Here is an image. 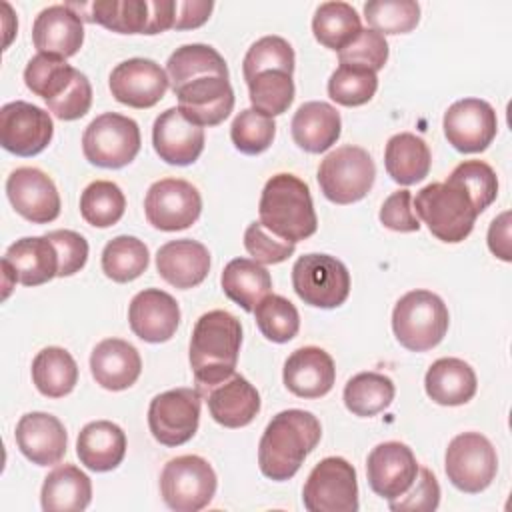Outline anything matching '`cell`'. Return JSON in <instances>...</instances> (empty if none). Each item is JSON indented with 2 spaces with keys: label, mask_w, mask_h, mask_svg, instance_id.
<instances>
[{
  "label": "cell",
  "mask_w": 512,
  "mask_h": 512,
  "mask_svg": "<svg viewBox=\"0 0 512 512\" xmlns=\"http://www.w3.org/2000/svg\"><path fill=\"white\" fill-rule=\"evenodd\" d=\"M320 438L322 426L312 412L300 408L278 412L264 428L258 444L260 472L276 482L290 480Z\"/></svg>",
  "instance_id": "1"
},
{
  "label": "cell",
  "mask_w": 512,
  "mask_h": 512,
  "mask_svg": "<svg viewBox=\"0 0 512 512\" xmlns=\"http://www.w3.org/2000/svg\"><path fill=\"white\" fill-rule=\"evenodd\" d=\"M240 344L242 326L234 314L210 310L196 320L190 338V368L200 394L234 374Z\"/></svg>",
  "instance_id": "2"
},
{
  "label": "cell",
  "mask_w": 512,
  "mask_h": 512,
  "mask_svg": "<svg viewBox=\"0 0 512 512\" xmlns=\"http://www.w3.org/2000/svg\"><path fill=\"white\" fill-rule=\"evenodd\" d=\"M258 214L266 230L294 244L310 238L318 228L308 184L288 172L274 174L264 184Z\"/></svg>",
  "instance_id": "3"
},
{
  "label": "cell",
  "mask_w": 512,
  "mask_h": 512,
  "mask_svg": "<svg viewBox=\"0 0 512 512\" xmlns=\"http://www.w3.org/2000/svg\"><path fill=\"white\" fill-rule=\"evenodd\" d=\"M412 206L428 230L448 244L468 238L478 218V210L468 192L450 178L418 190L412 198Z\"/></svg>",
  "instance_id": "4"
},
{
  "label": "cell",
  "mask_w": 512,
  "mask_h": 512,
  "mask_svg": "<svg viewBox=\"0 0 512 512\" xmlns=\"http://www.w3.org/2000/svg\"><path fill=\"white\" fill-rule=\"evenodd\" d=\"M450 314L444 300L430 290H410L394 306L392 330L396 340L412 352H426L442 342Z\"/></svg>",
  "instance_id": "5"
},
{
  "label": "cell",
  "mask_w": 512,
  "mask_h": 512,
  "mask_svg": "<svg viewBox=\"0 0 512 512\" xmlns=\"http://www.w3.org/2000/svg\"><path fill=\"white\" fill-rule=\"evenodd\" d=\"M376 178L372 156L360 146H340L332 150L318 166V184L322 194L334 204H352L362 200Z\"/></svg>",
  "instance_id": "6"
},
{
  "label": "cell",
  "mask_w": 512,
  "mask_h": 512,
  "mask_svg": "<svg viewBox=\"0 0 512 512\" xmlns=\"http://www.w3.org/2000/svg\"><path fill=\"white\" fill-rule=\"evenodd\" d=\"M216 484L214 468L196 454L168 460L160 474L162 500L176 512H198L206 508L216 494Z\"/></svg>",
  "instance_id": "7"
},
{
  "label": "cell",
  "mask_w": 512,
  "mask_h": 512,
  "mask_svg": "<svg viewBox=\"0 0 512 512\" xmlns=\"http://www.w3.org/2000/svg\"><path fill=\"white\" fill-rule=\"evenodd\" d=\"M140 142L136 120L118 112H104L86 126L82 134V152L90 164L116 170L138 156Z\"/></svg>",
  "instance_id": "8"
},
{
  "label": "cell",
  "mask_w": 512,
  "mask_h": 512,
  "mask_svg": "<svg viewBox=\"0 0 512 512\" xmlns=\"http://www.w3.org/2000/svg\"><path fill=\"white\" fill-rule=\"evenodd\" d=\"M292 288L314 308H338L350 294V272L330 254H304L292 266Z\"/></svg>",
  "instance_id": "9"
},
{
  "label": "cell",
  "mask_w": 512,
  "mask_h": 512,
  "mask_svg": "<svg viewBox=\"0 0 512 512\" xmlns=\"http://www.w3.org/2000/svg\"><path fill=\"white\" fill-rule=\"evenodd\" d=\"M302 502L308 512H356V468L342 456L320 460L306 478Z\"/></svg>",
  "instance_id": "10"
},
{
  "label": "cell",
  "mask_w": 512,
  "mask_h": 512,
  "mask_svg": "<svg viewBox=\"0 0 512 512\" xmlns=\"http://www.w3.org/2000/svg\"><path fill=\"white\" fill-rule=\"evenodd\" d=\"M444 468L448 480L466 494L486 490L496 472L498 456L492 442L480 432H462L446 448Z\"/></svg>",
  "instance_id": "11"
},
{
  "label": "cell",
  "mask_w": 512,
  "mask_h": 512,
  "mask_svg": "<svg viewBox=\"0 0 512 512\" xmlns=\"http://www.w3.org/2000/svg\"><path fill=\"white\" fill-rule=\"evenodd\" d=\"M202 394L198 388H174L152 398L148 406V428L156 442L182 446L198 430Z\"/></svg>",
  "instance_id": "12"
},
{
  "label": "cell",
  "mask_w": 512,
  "mask_h": 512,
  "mask_svg": "<svg viewBox=\"0 0 512 512\" xmlns=\"http://www.w3.org/2000/svg\"><path fill=\"white\" fill-rule=\"evenodd\" d=\"M202 212V196L188 180L162 178L154 182L144 198L146 220L164 232L190 228Z\"/></svg>",
  "instance_id": "13"
},
{
  "label": "cell",
  "mask_w": 512,
  "mask_h": 512,
  "mask_svg": "<svg viewBox=\"0 0 512 512\" xmlns=\"http://www.w3.org/2000/svg\"><path fill=\"white\" fill-rule=\"evenodd\" d=\"M54 124L50 114L24 100L0 108V144L16 156H36L52 140Z\"/></svg>",
  "instance_id": "14"
},
{
  "label": "cell",
  "mask_w": 512,
  "mask_h": 512,
  "mask_svg": "<svg viewBox=\"0 0 512 512\" xmlns=\"http://www.w3.org/2000/svg\"><path fill=\"white\" fill-rule=\"evenodd\" d=\"M444 136L458 152L474 154L486 150L496 132L498 118L494 108L480 98H462L444 112Z\"/></svg>",
  "instance_id": "15"
},
{
  "label": "cell",
  "mask_w": 512,
  "mask_h": 512,
  "mask_svg": "<svg viewBox=\"0 0 512 512\" xmlns=\"http://www.w3.org/2000/svg\"><path fill=\"white\" fill-rule=\"evenodd\" d=\"M6 196L12 208L34 224H48L60 214V194L52 178L40 168L22 166L10 172Z\"/></svg>",
  "instance_id": "16"
},
{
  "label": "cell",
  "mask_w": 512,
  "mask_h": 512,
  "mask_svg": "<svg viewBox=\"0 0 512 512\" xmlns=\"http://www.w3.org/2000/svg\"><path fill=\"white\" fill-rule=\"evenodd\" d=\"M170 86L166 70L150 58H130L120 62L110 74L112 96L130 108L156 106Z\"/></svg>",
  "instance_id": "17"
},
{
  "label": "cell",
  "mask_w": 512,
  "mask_h": 512,
  "mask_svg": "<svg viewBox=\"0 0 512 512\" xmlns=\"http://www.w3.org/2000/svg\"><path fill=\"white\" fill-rule=\"evenodd\" d=\"M418 474L414 452L404 442H382L372 448L366 460V476L374 494L384 500L402 496Z\"/></svg>",
  "instance_id": "18"
},
{
  "label": "cell",
  "mask_w": 512,
  "mask_h": 512,
  "mask_svg": "<svg viewBox=\"0 0 512 512\" xmlns=\"http://www.w3.org/2000/svg\"><path fill=\"white\" fill-rule=\"evenodd\" d=\"M152 144L166 164L188 166L204 150V128L190 122L180 108H168L154 120Z\"/></svg>",
  "instance_id": "19"
},
{
  "label": "cell",
  "mask_w": 512,
  "mask_h": 512,
  "mask_svg": "<svg viewBox=\"0 0 512 512\" xmlns=\"http://www.w3.org/2000/svg\"><path fill=\"white\" fill-rule=\"evenodd\" d=\"M128 322L132 332L150 344L170 340L180 324V306L168 292L146 288L138 292L128 306Z\"/></svg>",
  "instance_id": "20"
},
{
  "label": "cell",
  "mask_w": 512,
  "mask_h": 512,
  "mask_svg": "<svg viewBox=\"0 0 512 512\" xmlns=\"http://www.w3.org/2000/svg\"><path fill=\"white\" fill-rule=\"evenodd\" d=\"M182 114L198 126H216L224 122L234 108V90L224 76H204L188 82L174 92Z\"/></svg>",
  "instance_id": "21"
},
{
  "label": "cell",
  "mask_w": 512,
  "mask_h": 512,
  "mask_svg": "<svg viewBox=\"0 0 512 512\" xmlns=\"http://www.w3.org/2000/svg\"><path fill=\"white\" fill-rule=\"evenodd\" d=\"M16 444L36 466L58 464L68 446L64 424L48 412H28L16 424Z\"/></svg>",
  "instance_id": "22"
},
{
  "label": "cell",
  "mask_w": 512,
  "mask_h": 512,
  "mask_svg": "<svg viewBox=\"0 0 512 512\" xmlns=\"http://www.w3.org/2000/svg\"><path fill=\"white\" fill-rule=\"evenodd\" d=\"M284 386L298 398L326 396L336 380L332 356L318 346H302L284 362Z\"/></svg>",
  "instance_id": "23"
},
{
  "label": "cell",
  "mask_w": 512,
  "mask_h": 512,
  "mask_svg": "<svg viewBox=\"0 0 512 512\" xmlns=\"http://www.w3.org/2000/svg\"><path fill=\"white\" fill-rule=\"evenodd\" d=\"M32 42L40 54L74 56L84 42V20L66 4L44 8L32 24Z\"/></svg>",
  "instance_id": "24"
},
{
  "label": "cell",
  "mask_w": 512,
  "mask_h": 512,
  "mask_svg": "<svg viewBox=\"0 0 512 512\" xmlns=\"http://www.w3.org/2000/svg\"><path fill=\"white\" fill-rule=\"evenodd\" d=\"M158 274L174 288L188 290L202 284L210 272L208 248L192 238L170 240L156 252Z\"/></svg>",
  "instance_id": "25"
},
{
  "label": "cell",
  "mask_w": 512,
  "mask_h": 512,
  "mask_svg": "<svg viewBox=\"0 0 512 512\" xmlns=\"http://www.w3.org/2000/svg\"><path fill=\"white\" fill-rule=\"evenodd\" d=\"M90 372L96 384L120 392L140 378L142 358L130 342L122 338H106L98 342L90 354Z\"/></svg>",
  "instance_id": "26"
},
{
  "label": "cell",
  "mask_w": 512,
  "mask_h": 512,
  "mask_svg": "<svg viewBox=\"0 0 512 512\" xmlns=\"http://www.w3.org/2000/svg\"><path fill=\"white\" fill-rule=\"evenodd\" d=\"M210 416L226 428L248 426L260 412L258 390L240 374H232L228 380L212 386L206 392Z\"/></svg>",
  "instance_id": "27"
},
{
  "label": "cell",
  "mask_w": 512,
  "mask_h": 512,
  "mask_svg": "<svg viewBox=\"0 0 512 512\" xmlns=\"http://www.w3.org/2000/svg\"><path fill=\"white\" fill-rule=\"evenodd\" d=\"M82 20L100 24L118 34H148L150 32V0H94L66 2Z\"/></svg>",
  "instance_id": "28"
},
{
  "label": "cell",
  "mask_w": 512,
  "mask_h": 512,
  "mask_svg": "<svg viewBox=\"0 0 512 512\" xmlns=\"http://www.w3.org/2000/svg\"><path fill=\"white\" fill-rule=\"evenodd\" d=\"M2 262L24 286H40L58 276V254L46 234L16 240L8 246Z\"/></svg>",
  "instance_id": "29"
},
{
  "label": "cell",
  "mask_w": 512,
  "mask_h": 512,
  "mask_svg": "<svg viewBox=\"0 0 512 512\" xmlns=\"http://www.w3.org/2000/svg\"><path fill=\"white\" fill-rule=\"evenodd\" d=\"M76 454L88 470L110 472L124 460L126 434L110 420L88 422L78 434Z\"/></svg>",
  "instance_id": "30"
},
{
  "label": "cell",
  "mask_w": 512,
  "mask_h": 512,
  "mask_svg": "<svg viewBox=\"0 0 512 512\" xmlns=\"http://www.w3.org/2000/svg\"><path fill=\"white\" fill-rule=\"evenodd\" d=\"M290 128L294 142L302 150L310 154H320L326 152L340 138L342 120L332 104L312 100L304 102L296 110Z\"/></svg>",
  "instance_id": "31"
},
{
  "label": "cell",
  "mask_w": 512,
  "mask_h": 512,
  "mask_svg": "<svg viewBox=\"0 0 512 512\" xmlns=\"http://www.w3.org/2000/svg\"><path fill=\"white\" fill-rule=\"evenodd\" d=\"M430 400L440 406H462L476 394L478 380L472 366L460 358H438L424 376Z\"/></svg>",
  "instance_id": "32"
},
{
  "label": "cell",
  "mask_w": 512,
  "mask_h": 512,
  "mask_svg": "<svg viewBox=\"0 0 512 512\" xmlns=\"http://www.w3.org/2000/svg\"><path fill=\"white\" fill-rule=\"evenodd\" d=\"M92 500L90 478L74 464L56 466L42 484L40 502L46 512H82Z\"/></svg>",
  "instance_id": "33"
},
{
  "label": "cell",
  "mask_w": 512,
  "mask_h": 512,
  "mask_svg": "<svg viewBox=\"0 0 512 512\" xmlns=\"http://www.w3.org/2000/svg\"><path fill=\"white\" fill-rule=\"evenodd\" d=\"M430 164V148L420 136L412 132H400L388 140L384 150V166L394 182L402 186L416 184L428 176Z\"/></svg>",
  "instance_id": "34"
},
{
  "label": "cell",
  "mask_w": 512,
  "mask_h": 512,
  "mask_svg": "<svg viewBox=\"0 0 512 512\" xmlns=\"http://www.w3.org/2000/svg\"><path fill=\"white\" fill-rule=\"evenodd\" d=\"M220 284L232 302L242 306L246 312H254L256 304L270 294L272 278L270 272L256 260L234 258L224 266Z\"/></svg>",
  "instance_id": "35"
},
{
  "label": "cell",
  "mask_w": 512,
  "mask_h": 512,
  "mask_svg": "<svg viewBox=\"0 0 512 512\" xmlns=\"http://www.w3.org/2000/svg\"><path fill=\"white\" fill-rule=\"evenodd\" d=\"M166 74L172 90L176 92L188 82L204 76L228 78V66L216 48L208 44H184L170 54Z\"/></svg>",
  "instance_id": "36"
},
{
  "label": "cell",
  "mask_w": 512,
  "mask_h": 512,
  "mask_svg": "<svg viewBox=\"0 0 512 512\" xmlns=\"http://www.w3.org/2000/svg\"><path fill=\"white\" fill-rule=\"evenodd\" d=\"M32 382L46 398H64L78 382V364L60 346L42 348L32 360Z\"/></svg>",
  "instance_id": "37"
},
{
  "label": "cell",
  "mask_w": 512,
  "mask_h": 512,
  "mask_svg": "<svg viewBox=\"0 0 512 512\" xmlns=\"http://www.w3.org/2000/svg\"><path fill=\"white\" fill-rule=\"evenodd\" d=\"M360 30L362 22L358 12L346 2H324L316 8L312 18L314 38L336 52L350 44Z\"/></svg>",
  "instance_id": "38"
},
{
  "label": "cell",
  "mask_w": 512,
  "mask_h": 512,
  "mask_svg": "<svg viewBox=\"0 0 512 512\" xmlns=\"http://www.w3.org/2000/svg\"><path fill=\"white\" fill-rule=\"evenodd\" d=\"M394 382L380 372H360L344 386V404L354 416L370 418L386 410L394 400Z\"/></svg>",
  "instance_id": "39"
},
{
  "label": "cell",
  "mask_w": 512,
  "mask_h": 512,
  "mask_svg": "<svg viewBox=\"0 0 512 512\" xmlns=\"http://www.w3.org/2000/svg\"><path fill=\"white\" fill-rule=\"evenodd\" d=\"M150 264L148 246L136 236H116L102 250V272L120 284L136 280Z\"/></svg>",
  "instance_id": "40"
},
{
  "label": "cell",
  "mask_w": 512,
  "mask_h": 512,
  "mask_svg": "<svg viewBox=\"0 0 512 512\" xmlns=\"http://www.w3.org/2000/svg\"><path fill=\"white\" fill-rule=\"evenodd\" d=\"M126 210L124 192L116 182L94 180L80 196V214L94 228L114 226Z\"/></svg>",
  "instance_id": "41"
},
{
  "label": "cell",
  "mask_w": 512,
  "mask_h": 512,
  "mask_svg": "<svg viewBox=\"0 0 512 512\" xmlns=\"http://www.w3.org/2000/svg\"><path fill=\"white\" fill-rule=\"evenodd\" d=\"M74 74L76 68H72L64 58L38 52L24 68V82L32 94L48 102L66 90Z\"/></svg>",
  "instance_id": "42"
},
{
  "label": "cell",
  "mask_w": 512,
  "mask_h": 512,
  "mask_svg": "<svg viewBox=\"0 0 512 512\" xmlns=\"http://www.w3.org/2000/svg\"><path fill=\"white\" fill-rule=\"evenodd\" d=\"M246 84L252 108L270 118L284 114L294 100V80L284 70H264Z\"/></svg>",
  "instance_id": "43"
},
{
  "label": "cell",
  "mask_w": 512,
  "mask_h": 512,
  "mask_svg": "<svg viewBox=\"0 0 512 512\" xmlns=\"http://www.w3.org/2000/svg\"><path fill=\"white\" fill-rule=\"evenodd\" d=\"M254 318L262 336L276 344L290 342L300 330V314L296 306L280 294L264 296L254 308Z\"/></svg>",
  "instance_id": "44"
},
{
  "label": "cell",
  "mask_w": 512,
  "mask_h": 512,
  "mask_svg": "<svg viewBox=\"0 0 512 512\" xmlns=\"http://www.w3.org/2000/svg\"><path fill=\"white\" fill-rule=\"evenodd\" d=\"M376 90V72L356 64H340L328 80V96L340 106H362L372 100Z\"/></svg>",
  "instance_id": "45"
},
{
  "label": "cell",
  "mask_w": 512,
  "mask_h": 512,
  "mask_svg": "<svg viewBox=\"0 0 512 512\" xmlns=\"http://www.w3.org/2000/svg\"><path fill=\"white\" fill-rule=\"evenodd\" d=\"M364 18L372 30L384 34H406L420 22V6L414 0H370Z\"/></svg>",
  "instance_id": "46"
},
{
  "label": "cell",
  "mask_w": 512,
  "mask_h": 512,
  "mask_svg": "<svg viewBox=\"0 0 512 512\" xmlns=\"http://www.w3.org/2000/svg\"><path fill=\"white\" fill-rule=\"evenodd\" d=\"M294 48L290 46L288 40L282 36H264L256 40L242 62V72L244 80H252L256 74L264 70H284L288 74L294 72Z\"/></svg>",
  "instance_id": "47"
},
{
  "label": "cell",
  "mask_w": 512,
  "mask_h": 512,
  "mask_svg": "<svg viewBox=\"0 0 512 512\" xmlns=\"http://www.w3.org/2000/svg\"><path fill=\"white\" fill-rule=\"evenodd\" d=\"M276 136V122L274 118L254 110L246 108L232 120L230 126V138L232 144L248 156L260 154L270 148L272 140Z\"/></svg>",
  "instance_id": "48"
},
{
  "label": "cell",
  "mask_w": 512,
  "mask_h": 512,
  "mask_svg": "<svg viewBox=\"0 0 512 512\" xmlns=\"http://www.w3.org/2000/svg\"><path fill=\"white\" fill-rule=\"evenodd\" d=\"M448 178L458 182L468 192L478 214H482L498 196L496 172L492 170L490 164H486L482 160L460 162Z\"/></svg>",
  "instance_id": "49"
},
{
  "label": "cell",
  "mask_w": 512,
  "mask_h": 512,
  "mask_svg": "<svg viewBox=\"0 0 512 512\" xmlns=\"http://www.w3.org/2000/svg\"><path fill=\"white\" fill-rule=\"evenodd\" d=\"M338 60L340 64H356L378 72L388 60V42L380 32L362 28L360 34L338 52Z\"/></svg>",
  "instance_id": "50"
},
{
  "label": "cell",
  "mask_w": 512,
  "mask_h": 512,
  "mask_svg": "<svg viewBox=\"0 0 512 512\" xmlns=\"http://www.w3.org/2000/svg\"><path fill=\"white\" fill-rule=\"evenodd\" d=\"M244 248L258 264L266 266L280 264L286 258H290L296 250V244L274 236L260 222H250L244 232Z\"/></svg>",
  "instance_id": "51"
},
{
  "label": "cell",
  "mask_w": 512,
  "mask_h": 512,
  "mask_svg": "<svg viewBox=\"0 0 512 512\" xmlns=\"http://www.w3.org/2000/svg\"><path fill=\"white\" fill-rule=\"evenodd\" d=\"M48 110L60 118V120H78L82 118L90 106H92V86L86 74L76 70L72 82L66 86V90L56 96L54 100H48Z\"/></svg>",
  "instance_id": "52"
},
{
  "label": "cell",
  "mask_w": 512,
  "mask_h": 512,
  "mask_svg": "<svg viewBox=\"0 0 512 512\" xmlns=\"http://www.w3.org/2000/svg\"><path fill=\"white\" fill-rule=\"evenodd\" d=\"M440 504V484L436 476L428 468H418L416 480L412 486L398 498L390 500V510L406 512V510H436Z\"/></svg>",
  "instance_id": "53"
},
{
  "label": "cell",
  "mask_w": 512,
  "mask_h": 512,
  "mask_svg": "<svg viewBox=\"0 0 512 512\" xmlns=\"http://www.w3.org/2000/svg\"><path fill=\"white\" fill-rule=\"evenodd\" d=\"M58 254V276H72L80 272L88 260V242L74 230H52L46 234Z\"/></svg>",
  "instance_id": "54"
},
{
  "label": "cell",
  "mask_w": 512,
  "mask_h": 512,
  "mask_svg": "<svg viewBox=\"0 0 512 512\" xmlns=\"http://www.w3.org/2000/svg\"><path fill=\"white\" fill-rule=\"evenodd\" d=\"M380 222L394 232H418L420 220L412 206L410 190H396L392 192L382 208H380Z\"/></svg>",
  "instance_id": "55"
},
{
  "label": "cell",
  "mask_w": 512,
  "mask_h": 512,
  "mask_svg": "<svg viewBox=\"0 0 512 512\" xmlns=\"http://www.w3.org/2000/svg\"><path fill=\"white\" fill-rule=\"evenodd\" d=\"M214 4L206 0H174V26L176 30H188L202 26L210 14Z\"/></svg>",
  "instance_id": "56"
},
{
  "label": "cell",
  "mask_w": 512,
  "mask_h": 512,
  "mask_svg": "<svg viewBox=\"0 0 512 512\" xmlns=\"http://www.w3.org/2000/svg\"><path fill=\"white\" fill-rule=\"evenodd\" d=\"M488 248L496 258H500L504 262L512 260V252H510V212L508 210H504L502 214H498L490 222Z\"/></svg>",
  "instance_id": "57"
}]
</instances>
